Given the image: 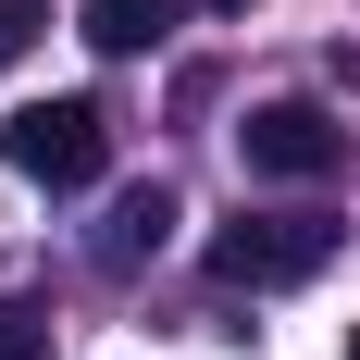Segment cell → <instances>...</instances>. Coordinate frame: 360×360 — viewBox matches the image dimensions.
Masks as SVG:
<instances>
[{"label": "cell", "instance_id": "obj_1", "mask_svg": "<svg viewBox=\"0 0 360 360\" xmlns=\"http://www.w3.org/2000/svg\"><path fill=\"white\" fill-rule=\"evenodd\" d=\"M0 162L25 186H50V199H75V186H100V162H112V112L100 100H25L0 124Z\"/></svg>", "mask_w": 360, "mask_h": 360}, {"label": "cell", "instance_id": "obj_2", "mask_svg": "<svg viewBox=\"0 0 360 360\" xmlns=\"http://www.w3.org/2000/svg\"><path fill=\"white\" fill-rule=\"evenodd\" d=\"M323 261H335V224L323 212H249V224L212 236V274H224V286H311Z\"/></svg>", "mask_w": 360, "mask_h": 360}, {"label": "cell", "instance_id": "obj_3", "mask_svg": "<svg viewBox=\"0 0 360 360\" xmlns=\"http://www.w3.org/2000/svg\"><path fill=\"white\" fill-rule=\"evenodd\" d=\"M236 149H249V174H274V186H323V174H348V124H335L323 100H261L249 124H236Z\"/></svg>", "mask_w": 360, "mask_h": 360}, {"label": "cell", "instance_id": "obj_4", "mask_svg": "<svg viewBox=\"0 0 360 360\" xmlns=\"http://www.w3.org/2000/svg\"><path fill=\"white\" fill-rule=\"evenodd\" d=\"M174 13H199V0H87V13H75V37H87L100 63H137V50H162V37H174Z\"/></svg>", "mask_w": 360, "mask_h": 360}, {"label": "cell", "instance_id": "obj_5", "mask_svg": "<svg viewBox=\"0 0 360 360\" xmlns=\"http://www.w3.org/2000/svg\"><path fill=\"white\" fill-rule=\"evenodd\" d=\"M162 236H174V186H124V199H112V236H100V261H149Z\"/></svg>", "mask_w": 360, "mask_h": 360}, {"label": "cell", "instance_id": "obj_6", "mask_svg": "<svg viewBox=\"0 0 360 360\" xmlns=\"http://www.w3.org/2000/svg\"><path fill=\"white\" fill-rule=\"evenodd\" d=\"M0 360H50V311H25V298H0Z\"/></svg>", "mask_w": 360, "mask_h": 360}, {"label": "cell", "instance_id": "obj_7", "mask_svg": "<svg viewBox=\"0 0 360 360\" xmlns=\"http://www.w3.org/2000/svg\"><path fill=\"white\" fill-rule=\"evenodd\" d=\"M37 25H50L37 0H0V63H25V50H37Z\"/></svg>", "mask_w": 360, "mask_h": 360}, {"label": "cell", "instance_id": "obj_8", "mask_svg": "<svg viewBox=\"0 0 360 360\" xmlns=\"http://www.w3.org/2000/svg\"><path fill=\"white\" fill-rule=\"evenodd\" d=\"M348 360H360V323H348Z\"/></svg>", "mask_w": 360, "mask_h": 360}]
</instances>
